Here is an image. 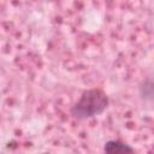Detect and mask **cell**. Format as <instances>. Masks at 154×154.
Listing matches in <instances>:
<instances>
[{"label": "cell", "instance_id": "6da1fadb", "mask_svg": "<svg viewBox=\"0 0 154 154\" xmlns=\"http://www.w3.org/2000/svg\"><path fill=\"white\" fill-rule=\"evenodd\" d=\"M108 102V96L101 88L88 89L83 91L79 99L72 105L70 113L73 118L79 120L89 119L103 113Z\"/></svg>", "mask_w": 154, "mask_h": 154}, {"label": "cell", "instance_id": "7a4b0ae2", "mask_svg": "<svg viewBox=\"0 0 154 154\" xmlns=\"http://www.w3.org/2000/svg\"><path fill=\"white\" fill-rule=\"evenodd\" d=\"M103 152L114 154V153H134L135 149L126 144L125 142H122L119 140H109L103 144Z\"/></svg>", "mask_w": 154, "mask_h": 154}, {"label": "cell", "instance_id": "3957f363", "mask_svg": "<svg viewBox=\"0 0 154 154\" xmlns=\"http://www.w3.org/2000/svg\"><path fill=\"white\" fill-rule=\"evenodd\" d=\"M141 94L144 99H149L153 101V95H154V83L152 82H146L141 87Z\"/></svg>", "mask_w": 154, "mask_h": 154}]
</instances>
